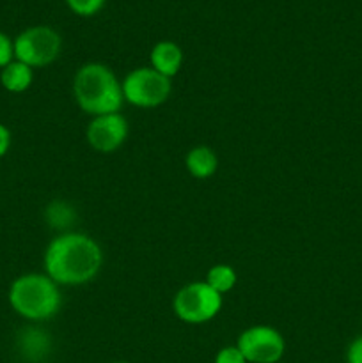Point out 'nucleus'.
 <instances>
[{"label":"nucleus","instance_id":"nucleus-1","mask_svg":"<svg viewBox=\"0 0 362 363\" xmlns=\"http://www.w3.org/2000/svg\"><path fill=\"white\" fill-rule=\"evenodd\" d=\"M45 273L57 286H85L98 277L103 266V250L98 241L84 233L59 234L45 252Z\"/></svg>","mask_w":362,"mask_h":363},{"label":"nucleus","instance_id":"nucleus-2","mask_svg":"<svg viewBox=\"0 0 362 363\" xmlns=\"http://www.w3.org/2000/svg\"><path fill=\"white\" fill-rule=\"evenodd\" d=\"M73 96L82 112L92 117L121 112L124 103L121 80L102 62H89L78 67L73 78Z\"/></svg>","mask_w":362,"mask_h":363},{"label":"nucleus","instance_id":"nucleus-3","mask_svg":"<svg viewBox=\"0 0 362 363\" xmlns=\"http://www.w3.org/2000/svg\"><path fill=\"white\" fill-rule=\"evenodd\" d=\"M59 287L46 273H27L11 284L9 305L27 321H48L62 305Z\"/></svg>","mask_w":362,"mask_h":363},{"label":"nucleus","instance_id":"nucleus-4","mask_svg":"<svg viewBox=\"0 0 362 363\" xmlns=\"http://www.w3.org/2000/svg\"><path fill=\"white\" fill-rule=\"evenodd\" d=\"M224 296L213 291L204 280L181 287L172 300V311L187 325H204L220 314Z\"/></svg>","mask_w":362,"mask_h":363},{"label":"nucleus","instance_id":"nucleus-5","mask_svg":"<svg viewBox=\"0 0 362 363\" xmlns=\"http://www.w3.org/2000/svg\"><path fill=\"white\" fill-rule=\"evenodd\" d=\"M62 50V38L48 25L25 28L14 39V59L28 67H45L55 62Z\"/></svg>","mask_w":362,"mask_h":363},{"label":"nucleus","instance_id":"nucleus-6","mask_svg":"<svg viewBox=\"0 0 362 363\" xmlns=\"http://www.w3.org/2000/svg\"><path fill=\"white\" fill-rule=\"evenodd\" d=\"M124 101L138 108H155L170 98L172 84L170 78L149 67H137L130 71L121 82Z\"/></svg>","mask_w":362,"mask_h":363},{"label":"nucleus","instance_id":"nucleus-7","mask_svg":"<svg viewBox=\"0 0 362 363\" xmlns=\"http://www.w3.org/2000/svg\"><path fill=\"white\" fill-rule=\"evenodd\" d=\"M236 347L247 363H279L286 351V342L279 330L256 325L240 333Z\"/></svg>","mask_w":362,"mask_h":363},{"label":"nucleus","instance_id":"nucleus-8","mask_svg":"<svg viewBox=\"0 0 362 363\" xmlns=\"http://www.w3.org/2000/svg\"><path fill=\"white\" fill-rule=\"evenodd\" d=\"M89 145L96 152L110 155L117 151L128 138V121L121 112L92 117L85 131Z\"/></svg>","mask_w":362,"mask_h":363},{"label":"nucleus","instance_id":"nucleus-9","mask_svg":"<svg viewBox=\"0 0 362 363\" xmlns=\"http://www.w3.org/2000/svg\"><path fill=\"white\" fill-rule=\"evenodd\" d=\"M18 351L31 363H41L52 353V337L43 328L28 326L18 335Z\"/></svg>","mask_w":362,"mask_h":363},{"label":"nucleus","instance_id":"nucleus-10","mask_svg":"<svg viewBox=\"0 0 362 363\" xmlns=\"http://www.w3.org/2000/svg\"><path fill=\"white\" fill-rule=\"evenodd\" d=\"M151 67L172 80L183 66V50L174 41H158L149 53Z\"/></svg>","mask_w":362,"mask_h":363},{"label":"nucleus","instance_id":"nucleus-11","mask_svg":"<svg viewBox=\"0 0 362 363\" xmlns=\"http://www.w3.org/2000/svg\"><path fill=\"white\" fill-rule=\"evenodd\" d=\"M185 165H187L188 174L195 179H208L219 169V158H216L215 151L208 145H197L192 147L187 152L185 158Z\"/></svg>","mask_w":362,"mask_h":363},{"label":"nucleus","instance_id":"nucleus-12","mask_svg":"<svg viewBox=\"0 0 362 363\" xmlns=\"http://www.w3.org/2000/svg\"><path fill=\"white\" fill-rule=\"evenodd\" d=\"M32 80H34V69L16 59L7 64L0 73V84L7 92H13V94L27 91L32 85Z\"/></svg>","mask_w":362,"mask_h":363},{"label":"nucleus","instance_id":"nucleus-13","mask_svg":"<svg viewBox=\"0 0 362 363\" xmlns=\"http://www.w3.org/2000/svg\"><path fill=\"white\" fill-rule=\"evenodd\" d=\"M204 282L208 284L213 291H216L220 296H224V294H227L229 291L234 289V286H236L238 282V275L236 272H234L233 266L215 264L209 268L208 273H206Z\"/></svg>","mask_w":362,"mask_h":363},{"label":"nucleus","instance_id":"nucleus-14","mask_svg":"<svg viewBox=\"0 0 362 363\" xmlns=\"http://www.w3.org/2000/svg\"><path fill=\"white\" fill-rule=\"evenodd\" d=\"M46 220L52 227L57 229H66L75 222V209L67 202L55 201L46 209Z\"/></svg>","mask_w":362,"mask_h":363},{"label":"nucleus","instance_id":"nucleus-15","mask_svg":"<svg viewBox=\"0 0 362 363\" xmlns=\"http://www.w3.org/2000/svg\"><path fill=\"white\" fill-rule=\"evenodd\" d=\"M67 7L78 16H92L105 6V0H66Z\"/></svg>","mask_w":362,"mask_h":363},{"label":"nucleus","instance_id":"nucleus-16","mask_svg":"<svg viewBox=\"0 0 362 363\" xmlns=\"http://www.w3.org/2000/svg\"><path fill=\"white\" fill-rule=\"evenodd\" d=\"M14 60V41L4 32H0V69Z\"/></svg>","mask_w":362,"mask_h":363},{"label":"nucleus","instance_id":"nucleus-17","mask_svg":"<svg viewBox=\"0 0 362 363\" xmlns=\"http://www.w3.org/2000/svg\"><path fill=\"white\" fill-rule=\"evenodd\" d=\"M215 363H247V360L236 346H226L216 353Z\"/></svg>","mask_w":362,"mask_h":363},{"label":"nucleus","instance_id":"nucleus-18","mask_svg":"<svg viewBox=\"0 0 362 363\" xmlns=\"http://www.w3.org/2000/svg\"><path fill=\"white\" fill-rule=\"evenodd\" d=\"M346 363H362V335L355 337L348 346Z\"/></svg>","mask_w":362,"mask_h":363},{"label":"nucleus","instance_id":"nucleus-19","mask_svg":"<svg viewBox=\"0 0 362 363\" xmlns=\"http://www.w3.org/2000/svg\"><path fill=\"white\" fill-rule=\"evenodd\" d=\"M9 147H11V131L7 130V126H4V124L0 123V158H4V156L7 155Z\"/></svg>","mask_w":362,"mask_h":363},{"label":"nucleus","instance_id":"nucleus-20","mask_svg":"<svg viewBox=\"0 0 362 363\" xmlns=\"http://www.w3.org/2000/svg\"><path fill=\"white\" fill-rule=\"evenodd\" d=\"M114 363H128V362H114Z\"/></svg>","mask_w":362,"mask_h":363}]
</instances>
